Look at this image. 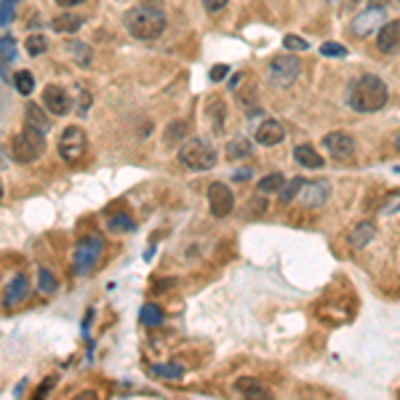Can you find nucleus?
Listing matches in <instances>:
<instances>
[{
    "label": "nucleus",
    "mask_w": 400,
    "mask_h": 400,
    "mask_svg": "<svg viewBox=\"0 0 400 400\" xmlns=\"http://www.w3.org/2000/svg\"><path fill=\"white\" fill-rule=\"evenodd\" d=\"M387 99V83L376 75H358L347 83V105L355 112H379Z\"/></svg>",
    "instance_id": "f257e3e1"
},
{
    "label": "nucleus",
    "mask_w": 400,
    "mask_h": 400,
    "mask_svg": "<svg viewBox=\"0 0 400 400\" xmlns=\"http://www.w3.org/2000/svg\"><path fill=\"white\" fill-rule=\"evenodd\" d=\"M123 24H125L128 35H134L137 40H157L166 33V14L160 8H150V6H134L123 17Z\"/></svg>",
    "instance_id": "f03ea898"
},
{
    "label": "nucleus",
    "mask_w": 400,
    "mask_h": 400,
    "mask_svg": "<svg viewBox=\"0 0 400 400\" xmlns=\"http://www.w3.org/2000/svg\"><path fill=\"white\" fill-rule=\"evenodd\" d=\"M179 160L190 171H209L216 166V150L203 139H184L179 147Z\"/></svg>",
    "instance_id": "7ed1b4c3"
},
{
    "label": "nucleus",
    "mask_w": 400,
    "mask_h": 400,
    "mask_svg": "<svg viewBox=\"0 0 400 400\" xmlns=\"http://www.w3.org/2000/svg\"><path fill=\"white\" fill-rule=\"evenodd\" d=\"M46 134H40L35 128H24V131H19L14 141H11V155L17 163H35L37 157L43 155V150H46V139H43Z\"/></svg>",
    "instance_id": "20e7f679"
},
{
    "label": "nucleus",
    "mask_w": 400,
    "mask_h": 400,
    "mask_svg": "<svg viewBox=\"0 0 400 400\" xmlns=\"http://www.w3.org/2000/svg\"><path fill=\"white\" fill-rule=\"evenodd\" d=\"M88 153V137L80 125H70L59 137V155L67 163H80Z\"/></svg>",
    "instance_id": "39448f33"
},
{
    "label": "nucleus",
    "mask_w": 400,
    "mask_h": 400,
    "mask_svg": "<svg viewBox=\"0 0 400 400\" xmlns=\"http://www.w3.org/2000/svg\"><path fill=\"white\" fill-rule=\"evenodd\" d=\"M299 72H302L299 59H296V56H288V53H283V56H275V59L270 62V67H267V78H270L272 86L288 88L296 83Z\"/></svg>",
    "instance_id": "423d86ee"
},
{
    "label": "nucleus",
    "mask_w": 400,
    "mask_h": 400,
    "mask_svg": "<svg viewBox=\"0 0 400 400\" xmlns=\"http://www.w3.org/2000/svg\"><path fill=\"white\" fill-rule=\"evenodd\" d=\"M102 248H105V243H102L99 235H86V238L78 243V248H75V272H78V275L91 272V270L96 267L99 256H102Z\"/></svg>",
    "instance_id": "0eeeda50"
},
{
    "label": "nucleus",
    "mask_w": 400,
    "mask_h": 400,
    "mask_svg": "<svg viewBox=\"0 0 400 400\" xmlns=\"http://www.w3.org/2000/svg\"><path fill=\"white\" fill-rule=\"evenodd\" d=\"M384 14H387V8H379V6H368L365 11H360L358 17L352 19V24H349L352 35H355V37H365V35H371L374 30H379V27L384 24Z\"/></svg>",
    "instance_id": "6e6552de"
},
{
    "label": "nucleus",
    "mask_w": 400,
    "mask_h": 400,
    "mask_svg": "<svg viewBox=\"0 0 400 400\" xmlns=\"http://www.w3.org/2000/svg\"><path fill=\"white\" fill-rule=\"evenodd\" d=\"M232 206H235V198H232V190L222 184V182H214L209 187V209L216 219H225L232 214Z\"/></svg>",
    "instance_id": "1a4fd4ad"
},
{
    "label": "nucleus",
    "mask_w": 400,
    "mask_h": 400,
    "mask_svg": "<svg viewBox=\"0 0 400 400\" xmlns=\"http://www.w3.org/2000/svg\"><path fill=\"white\" fill-rule=\"evenodd\" d=\"M323 147L329 150V155L333 160H349L355 155V139L345 134V131H331L323 137Z\"/></svg>",
    "instance_id": "9d476101"
},
{
    "label": "nucleus",
    "mask_w": 400,
    "mask_h": 400,
    "mask_svg": "<svg viewBox=\"0 0 400 400\" xmlns=\"http://www.w3.org/2000/svg\"><path fill=\"white\" fill-rule=\"evenodd\" d=\"M376 49L382 53H398L400 51V19L384 21L376 30Z\"/></svg>",
    "instance_id": "9b49d317"
},
{
    "label": "nucleus",
    "mask_w": 400,
    "mask_h": 400,
    "mask_svg": "<svg viewBox=\"0 0 400 400\" xmlns=\"http://www.w3.org/2000/svg\"><path fill=\"white\" fill-rule=\"evenodd\" d=\"M299 195H302V206L304 209H320L329 200L331 187L329 182H304V187H302Z\"/></svg>",
    "instance_id": "f8f14e48"
},
{
    "label": "nucleus",
    "mask_w": 400,
    "mask_h": 400,
    "mask_svg": "<svg viewBox=\"0 0 400 400\" xmlns=\"http://www.w3.org/2000/svg\"><path fill=\"white\" fill-rule=\"evenodd\" d=\"M43 107L51 112V115H67L70 112V94L59 86H46L43 88Z\"/></svg>",
    "instance_id": "ddd939ff"
},
{
    "label": "nucleus",
    "mask_w": 400,
    "mask_h": 400,
    "mask_svg": "<svg viewBox=\"0 0 400 400\" xmlns=\"http://www.w3.org/2000/svg\"><path fill=\"white\" fill-rule=\"evenodd\" d=\"M27 294H30L27 278H24V275H14V278L8 280V286H6V294H3V304H6V310L19 307V304L27 299Z\"/></svg>",
    "instance_id": "4468645a"
},
{
    "label": "nucleus",
    "mask_w": 400,
    "mask_h": 400,
    "mask_svg": "<svg viewBox=\"0 0 400 400\" xmlns=\"http://www.w3.org/2000/svg\"><path fill=\"white\" fill-rule=\"evenodd\" d=\"M283 139H286V128L278 121H264L256 128V141H259L261 147H275Z\"/></svg>",
    "instance_id": "2eb2a0df"
},
{
    "label": "nucleus",
    "mask_w": 400,
    "mask_h": 400,
    "mask_svg": "<svg viewBox=\"0 0 400 400\" xmlns=\"http://www.w3.org/2000/svg\"><path fill=\"white\" fill-rule=\"evenodd\" d=\"M374 238H376L374 225H371V222H360V225H355L352 229H349L347 243H349V248H365Z\"/></svg>",
    "instance_id": "dca6fc26"
},
{
    "label": "nucleus",
    "mask_w": 400,
    "mask_h": 400,
    "mask_svg": "<svg viewBox=\"0 0 400 400\" xmlns=\"http://www.w3.org/2000/svg\"><path fill=\"white\" fill-rule=\"evenodd\" d=\"M235 390L245 395V398H270V390L264 387V384L256 382V376H241L238 382H235Z\"/></svg>",
    "instance_id": "f3484780"
},
{
    "label": "nucleus",
    "mask_w": 400,
    "mask_h": 400,
    "mask_svg": "<svg viewBox=\"0 0 400 400\" xmlns=\"http://www.w3.org/2000/svg\"><path fill=\"white\" fill-rule=\"evenodd\" d=\"M51 27L53 33H59V35H72V33H78L83 27V17H78V14H59L51 21Z\"/></svg>",
    "instance_id": "a211bd4d"
},
{
    "label": "nucleus",
    "mask_w": 400,
    "mask_h": 400,
    "mask_svg": "<svg viewBox=\"0 0 400 400\" xmlns=\"http://www.w3.org/2000/svg\"><path fill=\"white\" fill-rule=\"evenodd\" d=\"M24 118H27V125H30V128H35V131H40V134H49L51 121H49V115L43 112V107L27 105V110H24Z\"/></svg>",
    "instance_id": "6ab92c4d"
},
{
    "label": "nucleus",
    "mask_w": 400,
    "mask_h": 400,
    "mask_svg": "<svg viewBox=\"0 0 400 400\" xmlns=\"http://www.w3.org/2000/svg\"><path fill=\"white\" fill-rule=\"evenodd\" d=\"M294 157L296 163H302L304 168H320L323 166V157L318 155V150H315L313 144H299L294 150Z\"/></svg>",
    "instance_id": "aec40b11"
},
{
    "label": "nucleus",
    "mask_w": 400,
    "mask_h": 400,
    "mask_svg": "<svg viewBox=\"0 0 400 400\" xmlns=\"http://www.w3.org/2000/svg\"><path fill=\"white\" fill-rule=\"evenodd\" d=\"M302 187H304V179H302V176H294L291 182H283V187L278 190L280 200H283V203H291L294 198H299Z\"/></svg>",
    "instance_id": "412c9836"
},
{
    "label": "nucleus",
    "mask_w": 400,
    "mask_h": 400,
    "mask_svg": "<svg viewBox=\"0 0 400 400\" xmlns=\"http://www.w3.org/2000/svg\"><path fill=\"white\" fill-rule=\"evenodd\" d=\"M14 88H17L21 96H30V94L35 91V78H33V72L19 70L17 75H14Z\"/></svg>",
    "instance_id": "4be33fe9"
},
{
    "label": "nucleus",
    "mask_w": 400,
    "mask_h": 400,
    "mask_svg": "<svg viewBox=\"0 0 400 400\" xmlns=\"http://www.w3.org/2000/svg\"><path fill=\"white\" fill-rule=\"evenodd\" d=\"M251 150H254V144L248 139H235L227 144V157H229V160H241V157L251 155Z\"/></svg>",
    "instance_id": "5701e85b"
},
{
    "label": "nucleus",
    "mask_w": 400,
    "mask_h": 400,
    "mask_svg": "<svg viewBox=\"0 0 400 400\" xmlns=\"http://www.w3.org/2000/svg\"><path fill=\"white\" fill-rule=\"evenodd\" d=\"M155 376H160V379H179L182 374H184V368L179 363H166V365H153L150 368Z\"/></svg>",
    "instance_id": "b1692460"
},
{
    "label": "nucleus",
    "mask_w": 400,
    "mask_h": 400,
    "mask_svg": "<svg viewBox=\"0 0 400 400\" xmlns=\"http://www.w3.org/2000/svg\"><path fill=\"white\" fill-rule=\"evenodd\" d=\"M107 225H110L112 232H131V229H134V219H131L128 214H112Z\"/></svg>",
    "instance_id": "393cba45"
},
{
    "label": "nucleus",
    "mask_w": 400,
    "mask_h": 400,
    "mask_svg": "<svg viewBox=\"0 0 400 400\" xmlns=\"http://www.w3.org/2000/svg\"><path fill=\"white\" fill-rule=\"evenodd\" d=\"M382 216H392V214H400V190H392L384 195V203L379 209Z\"/></svg>",
    "instance_id": "a878e982"
},
{
    "label": "nucleus",
    "mask_w": 400,
    "mask_h": 400,
    "mask_svg": "<svg viewBox=\"0 0 400 400\" xmlns=\"http://www.w3.org/2000/svg\"><path fill=\"white\" fill-rule=\"evenodd\" d=\"M139 320L144 326H160V323H163V313H160V307H155V304H144Z\"/></svg>",
    "instance_id": "bb28decb"
},
{
    "label": "nucleus",
    "mask_w": 400,
    "mask_h": 400,
    "mask_svg": "<svg viewBox=\"0 0 400 400\" xmlns=\"http://www.w3.org/2000/svg\"><path fill=\"white\" fill-rule=\"evenodd\" d=\"M17 59V40L14 37H0V62L3 64H8V62H14Z\"/></svg>",
    "instance_id": "cd10ccee"
},
{
    "label": "nucleus",
    "mask_w": 400,
    "mask_h": 400,
    "mask_svg": "<svg viewBox=\"0 0 400 400\" xmlns=\"http://www.w3.org/2000/svg\"><path fill=\"white\" fill-rule=\"evenodd\" d=\"M283 182H286V176L280 174H267L264 179H259V190L261 192H278L283 187Z\"/></svg>",
    "instance_id": "c85d7f7f"
},
{
    "label": "nucleus",
    "mask_w": 400,
    "mask_h": 400,
    "mask_svg": "<svg viewBox=\"0 0 400 400\" xmlns=\"http://www.w3.org/2000/svg\"><path fill=\"white\" fill-rule=\"evenodd\" d=\"M24 49H27L30 56H40V53L49 49V43H46V37L43 35H30L24 40Z\"/></svg>",
    "instance_id": "c756f323"
},
{
    "label": "nucleus",
    "mask_w": 400,
    "mask_h": 400,
    "mask_svg": "<svg viewBox=\"0 0 400 400\" xmlns=\"http://www.w3.org/2000/svg\"><path fill=\"white\" fill-rule=\"evenodd\" d=\"M320 53L323 56H333V59H345L347 56V46H342V43H323L320 46Z\"/></svg>",
    "instance_id": "7c9ffc66"
},
{
    "label": "nucleus",
    "mask_w": 400,
    "mask_h": 400,
    "mask_svg": "<svg viewBox=\"0 0 400 400\" xmlns=\"http://www.w3.org/2000/svg\"><path fill=\"white\" fill-rule=\"evenodd\" d=\"M37 286H40L43 294H53V291H56V278H53L49 270H40V275H37Z\"/></svg>",
    "instance_id": "2f4dec72"
},
{
    "label": "nucleus",
    "mask_w": 400,
    "mask_h": 400,
    "mask_svg": "<svg viewBox=\"0 0 400 400\" xmlns=\"http://www.w3.org/2000/svg\"><path fill=\"white\" fill-rule=\"evenodd\" d=\"M283 46H286V51H307L310 49V43L299 35H286L283 37Z\"/></svg>",
    "instance_id": "473e14b6"
},
{
    "label": "nucleus",
    "mask_w": 400,
    "mask_h": 400,
    "mask_svg": "<svg viewBox=\"0 0 400 400\" xmlns=\"http://www.w3.org/2000/svg\"><path fill=\"white\" fill-rule=\"evenodd\" d=\"M182 134H184V123H176L174 128L168 125V131H166V141H168V144H176V139H179Z\"/></svg>",
    "instance_id": "72a5a7b5"
},
{
    "label": "nucleus",
    "mask_w": 400,
    "mask_h": 400,
    "mask_svg": "<svg viewBox=\"0 0 400 400\" xmlns=\"http://www.w3.org/2000/svg\"><path fill=\"white\" fill-rule=\"evenodd\" d=\"M227 72H229V67H227V64H216V67H211V80H214V83L225 80Z\"/></svg>",
    "instance_id": "f704fd0d"
},
{
    "label": "nucleus",
    "mask_w": 400,
    "mask_h": 400,
    "mask_svg": "<svg viewBox=\"0 0 400 400\" xmlns=\"http://www.w3.org/2000/svg\"><path fill=\"white\" fill-rule=\"evenodd\" d=\"M227 6V0H203V8L209 11V14H216V11H222Z\"/></svg>",
    "instance_id": "c9c22d12"
},
{
    "label": "nucleus",
    "mask_w": 400,
    "mask_h": 400,
    "mask_svg": "<svg viewBox=\"0 0 400 400\" xmlns=\"http://www.w3.org/2000/svg\"><path fill=\"white\" fill-rule=\"evenodd\" d=\"M368 6H379V8H400V0H368Z\"/></svg>",
    "instance_id": "e433bc0d"
},
{
    "label": "nucleus",
    "mask_w": 400,
    "mask_h": 400,
    "mask_svg": "<svg viewBox=\"0 0 400 400\" xmlns=\"http://www.w3.org/2000/svg\"><path fill=\"white\" fill-rule=\"evenodd\" d=\"M88 107H91V94L83 91V94H80V107H78V112H80V115H86Z\"/></svg>",
    "instance_id": "4c0bfd02"
},
{
    "label": "nucleus",
    "mask_w": 400,
    "mask_h": 400,
    "mask_svg": "<svg viewBox=\"0 0 400 400\" xmlns=\"http://www.w3.org/2000/svg\"><path fill=\"white\" fill-rule=\"evenodd\" d=\"M358 6H360V0H345V3H342V11H355Z\"/></svg>",
    "instance_id": "58836bf2"
},
{
    "label": "nucleus",
    "mask_w": 400,
    "mask_h": 400,
    "mask_svg": "<svg viewBox=\"0 0 400 400\" xmlns=\"http://www.w3.org/2000/svg\"><path fill=\"white\" fill-rule=\"evenodd\" d=\"M62 8H72V6H80V3H86V0H56Z\"/></svg>",
    "instance_id": "ea45409f"
},
{
    "label": "nucleus",
    "mask_w": 400,
    "mask_h": 400,
    "mask_svg": "<svg viewBox=\"0 0 400 400\" xmlns=\"http://www.w3.org/2000/svg\"><path fill=\"white\" fill-rule=\"evenodd\" d=\"M241 78H243V75H235V78L229 80V88H235V86H238V83H241Z\"/></svg>",
    "instance_id": "a19ab883"
},
{
    "label": "nucleus",
    "mask_w": 400,
    "mask_h": 400,
    "mask_svg": "<svg viewBox=\"0 0 400 400\" xmlns=\"http://www.w3.org/2000/svg\"><path fill=\"white\" fill-rule=\"evenodd\" d=\"M395 147H398V153H400V134L395 137Z\"/></svg>",
    "instance_id": "79ce46f5"
},
{
    "label": "nucleus",
    "mask_w": 400,
    "mask_h": 400,
    "mask_svg": "<svg viewBox=\"0 0 400 400\" xmlns=\"http://www.w3.org/2000/svg\"><path fill=\"white\" fill-rule=\"evenodd\" d=\"M0 198H3V184H0Z\"/></svg>",
    "instance_id": "37998d69"
},
{
    "label": "nucleus",
    "mask_w": 400,
    "mask_h": 400,
    "mask_svg": "<svg viewBox=\"0 0 400 400\" xmlns=\"http://www.w3.org/2000/svg\"><path fill=\"white\" fill-rule=\"evenodd\" d=\"M11 3H14V6H17V0H11Z\"/></svg>",
    "instance_id": "c03bdc74"
}]
</instances>
